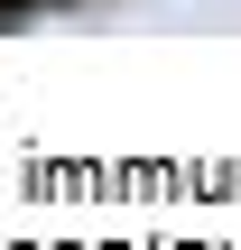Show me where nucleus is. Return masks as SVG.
<instances>
[{
  "mask_svg": "<svg viewBox=\"0 0 241 250\" xmlns=\"http://www.w3.org/2000/svg\"><path fill=\"white\" fill-rule=\"evenodd\" d=\"M37 9H65V0H37Z\"/></svg>",
  "mask_w": 241,
  "mask_h": 250,
  "instance_id": "nucleus-1",
  "label": "nucleus"
}]
</instances>
